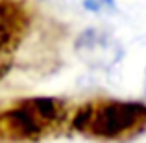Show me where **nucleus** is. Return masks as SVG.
Instances as JSON below:
<instances>
[{"instance_id":"nucleus-3","label":"nucleus","mask_w":146,"mask_h":143,"mask_svg":"<svg viewBox=\"0 0 146 143\" xmlns=\"http://www.w3.org/2000/svg\"><path fill=\"white\" fill-rule=\"evenodd\" d=\"M37 19L33 0H0V82L17 65Z\"/></svg>"},{"instance_id":"nucleus-4","label":"nucleus","mask_w":146,"mask_h":143,"mask_svg":"<svg viewBox=\"0 0 146 143\" xmlns=\"http://www.w3.org/2000/svg\"><path fill=\"white\" fill-rule=\"evenodd\" d=\"M83 7L91 13H109L117 9L115 0H83Z\"/></svg>"},{"instance_id":"nucleus-1","label":"nucleus","mask_w":146,"mask_h":143,"mask_svg":"<svg viewBox=\"0 0 146 143\" xmlns=\"http://www.w3.org/2000/svg\"><path fill=\"white\" fill-rule=\"evenodd\" d=\"M74 108L59 97L0 102V143H43L72 132Z\"/></svg>"},{"instance_id":"nucleus-2","label":"nucleus","mask_w":146,"mask_h":143,"mask_svg":"<svg viewBox=\"0 0 146 143\" xmlns=\"http://www.w3.org/2000/svg\"><path fill=\"white\" fill-rule=\"evenodd\" d=\"M72 132L94 141L128 143L146 134V102L93 99L74 108Z\"/></svg>"}]
</instances>
